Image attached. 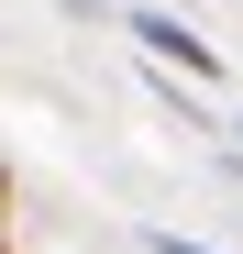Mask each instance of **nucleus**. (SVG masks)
<instances>
[{
  "mask_svg": "<svg viewBox=\"0 0 243 254\" xmlns=\"http://www.w3.org/2000/svg\"><path fill=\"white\" fill-rule=\"evenodd\" d=\"M133 45H144L155 66H177V77H221V56L199 45V33H188V22L166 11V0H155V11H133Z\"/></svg>",
  "mask_w": 243,
  "mask_h": 254,
  "instance_id": "obj_1",
  "label": "nucleus"
},
{
  "mask_svg": "<svg viewBox=\"0 0 243 254\" xmlns=\"http://www.w3.org/2000/svg\"><path fill=\"white\" fill-rule=\"evenodd\" d=\"M155 254H210V243H177V232H155Z\"/></svg>",
  "mask_w": 243,
  "mask_h": 254,
  "instance_id": "obj_2",
  "label": "nucleus"
},
{
  "mask_svg": "<svg viewBox=\"0 0 243 254\" xmlns=\"http://www.w3.org/2000/svg\"><path fill=\"white\" fill-rule=\"evenodd\" d=\"M0 210H11V177H0Z\"/></svg>",
  "mask_w": 243,
  "mask_h": 254,
  "instance_id": "obj_3",
  "label": "nucleus"
}]
</instances>
